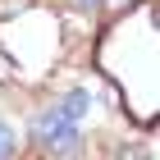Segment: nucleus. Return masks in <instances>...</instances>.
I'll return each mask as SVG.
<instances>
[{
	"label": "nucleus",
	"instance_id": "obj_1",
	"mask_svg": "<svg viewBox=\"0 0 160 160\" xmlns=\"http://www.w3.org/2000/svg\"><path fill=\"white\" fill-rule=\"evenodd\" d=\"M32 137L41 142V151H50V156H73L78 151V123L73 119H64L60 110H41L37 123H32Z\"/></svg>",
	"mask_w": 160,
	"mask_h": 160
},
{
	"label": "nucleus",
	"instance_id": "obj_3",
	"mask_svg": "<svg viewBox=\"0 0 160 160\" xmlns=\"http://www.w3.org/2000/svg\"><path fill=\"white\" fill-rule=\"evenodd\" d=\"M14 78H18V64H14V55L5 46H0V87H9Z\"/></svg>",
	"mask_w": 160,
	"mask_h": 160
},
{
	"label": "nucleus",
	"instance_id": "obj_2",
	"mask_svg": "<svg viewBox=\"0 0 160 160\" xmlns=\"http://www.w3.org/2000/svg\"><path fill=\"white\" fill-rule=\"evenodd\" d=\"M87 105H92V96H87V92H69V96H64L60 101V114H64V119H82V114H87Z\"/></svg>",
	"mask_w": 160,
	"mask_h": 160
},
{
	"label": "nucleus",
	"instance_id": "obj_6",
	"mask_svg": "<svg viewBox=\"0 0 160 160\" xmlns=\"http://www.w3.org/2000/svg\"><path fill=\"white\" fill-rule=\"evenodd\" d=\"M28 5H32V0H0V23H5V18H18Z\"/></svg>",
	"mask_w": 160,
	"mask_h": 160
},
{
	"label": "nucleus",
	"instance_id": "obj_7",
	"mask_svg": "<svg viewBox=\"0 0 160 160\" xmlns=\"http://www.w3.org/2000/svg\"><path fill=\"white\" fill-rule=\"evenodd\" d=\"M101 5H105V0H78V9H87V14H92V9H101Z\"/></svg>",
	"mask_w": 160,
	"mask_h": 160
},
{
	"label": "nucleus",
	"instance_id": "obj_8",
	"mask_svg": "<svg viewBox=\"0 0 160 160\" xmlns=\"http://www.w3.org/2000/svg\"><path fill=\"white\" fill-rule=\"evenodd\" d=\"M110 5H128V0H110Z\"/></svg>",
	"mask_w": 160,
	"mask_h": 160
},
{
	"label": "nucleus",
	"instance_id": "obj_5",
	"mask_svg": "<svg viewBox=\"0 0 160 160\" xmlns=\"http://www.w3.org/2000/svg\"><path fill=\"white\" fill-rule=\"evenodd\" d=\"M119 160H151V147L147 142H128V147H119Z\"/></svg>",
	"mask_w": 160,
	"mask_h": 160
},
{
	"label": "nucleus",
	"instance_id": "obj_4",
	"mask_svg": "<svg viewBox=\"0 0 160 160\" xmlns=\"http://www.w3.org/2000/svg\"><path fill=\"white\" fill-rule=\"evenodd\" d=\"M14 147H18V137H14L9 123L0 119V160H9V156H14Z\"/></svg>",
	"mask_w": 160,
	"mask_h": 160
}]
</instances>
